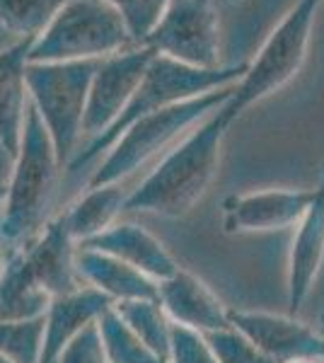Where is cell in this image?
Segmentation results:
<instances>
[{
    "instance_id": "4",
    "label": "cell",
    "mask_w": 324,
    "mask_h": 363,
    "mask_svg": "<svg viewBox=\"0 0 324 363\" xmlns=\"http://www.w3.org/2000/svg\"><path fill=\"white\" fill-rule=\"evenodd\" d=\"M320 3L322 0H298L291 13L279 22V27H274L257 58L247 63L245 75L233 85L228 102L220 107V114L228 124H233L252 104L279 92L300 73L308 56Z\"/></svg>"
},
{
    "instance_id": "6",
    "label": "cell",
    "mask_w": 324,
    "mask_h": 363,
    "mask_svg": "<svg viewBox=\"0 0 324 363\" xmlns=\"http://www.w3.org/2000/svg\"><path fill=\"white\" fill-rule=\"evenodd\" d=\"M131 46L128 29L114 5L107 0H70L34 39L29 61H102Z\"/></svg>"
},
{
    "instance_id": "1",
    "label": "cell",
    "mask_w": 324,
    "mask_h": 363,
    "mask_svg": "<svg viewBox=\"0 0 324 363\" xmlns=\"http://www.w3.org/2000/svg\"><path fill=\"white\" fill-rule=\"evenodd\" d=\"M230 124L220 109L208 114L177 143L155 169L128 191L123 211L155 213L162 218H181L208 191L220 165V145Z\"/></svg>"
},
{
    "instance_id": "21",
    "label": "cell",
    "mask_w": 324,
    "mask_h": 363,
    "mask_svg": "<svg viewBox=\"0 0 324 363\" xmlns=\"http://www.w3.org/2000/svg\"><path fill=\"white\" fill-rule=\"evenodd\" d=\"M116 313L121 315V320L131 327V332L148 349L155 351L157 356H162L167 361L169 351V337H172V322L164 315L162 306L155 301H126L116 303Z\"/></svg>"
},
{
    "instance_id": "20",
    "label": "cell",
    "mask_w": 324,
    "mask_h": 363,
    "mask_svg": "<svg viewBox=\"0 0 324 363\" xmlns=\"http://www.w3.org/2000/svg\"><path fill=\"white\" fill-rule=\"evenodd\" d=\"M51 298L29 277L20 252H15L0 277V320H34L49 308Z\"/></svg>"
},
{
    "instance_id": "24",
    "label": "cell",
    "mask_w": 324,
    "mask_h": 363,
    "mask_svg": "<svg viewBox=\"0 0 324 363\" xmlns=\"http://www.w3.org/2000/svg\"><path fill=\"white\" fill-rule=\"evenodd\" d=\"M44 315L34 320H0V354L15 363H39Z\"/></svg>"
},
{
    "instance_id": "12",
    "label": "cell",
    "mask_w": 324,
    "mask_h": 363,
    "mask_svg": "<svg viewBox=\"0 0 324 363\" xmlns=\"http://www.w3.org/2000/svg\"><path fill=\"white\" fill-rule=\"evenodd\" d=\"M312 201V189H267L233 194L223 203L225 233H271L293 228Z\"/></svg>"
},
{
    "instance_id": "13",
    "label": "cell",
    "mask_w": 324,
    "mask_h": 363,
    "mask_svg": "<svg viewBox=\"0 0 324 363\" xmlns=\"http://www.w3.org/2000/svg\"><path fill=\"white\" fill-rule=\"evenodd\" d=\"M293 228L296 233H293L291 252H288L286 294L288 310L291 315H296L308 301L324 262V169L320 186L312 189V201Z\"/></svg>"
},
{
    "instance_id": "23",
    "label": "cell",
    "mask_w": 324,
    "mask_h": 363,
    "mask_svg": "<svg viewBox=\"0 0 324 363\" xmlns=\"http://www.w3.org/2000/svg\"><path fill=\"white\" fill-rule=\"evenodd\" d=\"M70 0H0V27L17 39H37Z\"/></svg>"
},
{
    "instance_id": "8",
    "label": "cell",
    "mask_w": 324,
    "mask_h": 363,
    "mask_svg": "<svg viewBox=\"0 0 324 363\" xmlns=\"http://www.w3.org/2000/svg\"><path fill=\"white\" fill-rule=\"evenodd\" d=\"M143 46L189 68H220V25L213 0H169Z\"/></svg>"
},
{
    "instance_id": "17",
    "label": "cell",
    "mask_w": 324,
    "mask_h": 363,
    "mask_svg": "<svg viewBox=\"0 0 324 363\" xmlns=\"http://www.w3.org/2000/svg\"><path fill=\"white\" fill-rule=\"evenodd\" d=\"M75 272L90 289L109 298L111 306L126 301H155L157 284L140 274L138 269L123 264L121 259L104 252L78 247L75 250Z\"/></svg>"
},
{
    "instance_id": "27",
    "label": "cell",
    "mask_w": 324,
    "mask_h": 363,
    "mask_svg": "<svg viewBox=\"0 0 324 363\" xmlns=\"http://www.w3.org/2000/svg\"><path fill=\"white\" fill-rule=\"evenodd\" d=\"M167 363H218L208 339L201 332L172 325Z\"/></svg>"
},
{
    "instance_id": "19",
    "label": "cell",
    "mask_w": 324,
    "mask_h": 363,
    "mask_svg": "<svg viewBox=\"0 0 324 363\" xmlns=\"http://www.w3.org/2000/svg\"><path fill=\"white\" fill-rule=\"evenodd\" d=\"M126 196L128 191H123V182L104 186H87L85 194L61 213L70 240L75 245H82L114 225L123 211Z\"/></svg>"
},
{
    "instance_id": "15",
    "label": "cell",
    "mask_w": 324,
    "mask_h": 363,
    "mask_svg": "<svg viewBox=\"0 0 324 363\" xmlns=\"http://www.w3.org/2000/svg\"><path fill=\"white\" fill-rule=\"evenodd\" d=\"M78 247H90L116 257L123 264L138 269L140 274H145L155 284L169 279L179 269L177 259L169 255V250L150 230H145L138 223H121V220H116L111 228L99 233L97 238L78 245Z\"/></svg>"
},
{
    "instance_id": "2",
    "label": "cell",
    "mask_w": 324,
    "mask_h": 363,
    "mask_svg": "<svg viewBox=\"0 0 324 363\" xmlns=\"http://www.w3.org/2000/svg\"><path fill=\"white\" fill-rule=\"evenodd\" d=\"M247 63H238V66H220V68H189L181 66L177 61H169L164 56H152V61L145 68L143 78H140L138 87H135L131 102L126 104V109L121 112L119 119L114 121V126L109 131H104L102 136L92 138L82 150H75V155L68 162V172H78L80 167L95 162L99 155H104L114 145V140L121 136L123 128L131 126L135 119L148 116L152 112H160L172 104L186 102V99L208 95L220 87L235 85L245 75Z\"/></svg>"
},
{
    "instance_id": "9",
    "label": "cell",
    "mask_w": 324,
    "mask_h": 363,
    "mask_svg": "<svg viewBox=\"0 0 324 363\" xmlns=\"http://www.w3.org/2000/svg\"><path fill=\"white\" fill-rule=\"evenodd\" d=\"M152 56L155 51L148 46H131V49L107 56L97 63L95 75L90 80V90H87L82 133L97 138L114 126V121L131 102Z\"/></svg>"
},
{
    "instance_id": "25",
    "label": "cell",
    "mask_w": 324,
    "mask_h": 363,
    "mask_svg": "<svg viewBox=\"0 0 324 363\" xmlns=\"http://www.w3.org/2000/svg\"><path fill=\"white\" fill-rule=\"evenodd\" d=\"M107 3L114 5L116 13L121 15L133 46H143L169 0H107Z\"/></svg>"
},
{
    "instance_id": "26",
    "label": "cell",
    "mask_w": 324,
    "mask_h": 363,
    "mask_svg": "<svg viewBox=\"0 0 324 363\" xmlns=\"http://www.w3.org/2000/svg\"><path fill=\"white\" fill-rule=\"evenodd\" d=\"M211 349H213L218 363H271L242 332H238L233 325L225 330H218L206 335Z\"/></svg>"
},
{
    "instance_id": "31",
    "label": "cell",
    "mask_w": 324,
    "mask_h": 363,
    "mask_svg": "<svg viewBox=\"0 0 324 363\" xmlns=\"http://www.w3.org/2000/svg\"><path fill=\"white\" fill-rule=\"evenodd\" d=\"M0 363H15V361H13V359H8V356L0 354Z\"/></svg>"
},
{
    "instance_id": "18",
    "label": "cell",
    "mask_w": 324,
    "mask_h": 363,
    "mask_svg": "<svg viewBox=\"0 0 324 363\" xmlns=\"http://www.w3.org/2000/svg\"><path fill=\"white\" fill-rule=\"evenodd\" d=\"M107 308H111L109 298H104L90 286H82L73 294L51 298L44 313V344H41L39 363H54L70 339L80 335L85 327L95 325Z\"/></svg>"
},
{
    "instance_id": "5",
    "label": "cell",
    "mask_w": 324,
    "mask_h": 363,
    "mask_svg": "<svg viewBox=\"0 0 324 363\" xmlns=\"http://www.w3.org/2000/svg\"><path fill=\"white\" fill-rule=\"evenodd\" d=\"M230 92H233V85L135 119L131 126L123 128V133L114 140V145L104 153L87 186L119 184L126 177H131L135 169L143 167L150 157H155L160 150L167 148L181 133L194 128L199 121L213 114L216 109H220L228 102Z\"/></svg>"
},
{
    "instance_id": "22",
    "label": "cell",
    "mask_w": 324,
    "mask_h": 363,
    "mask_svg": "<svg viewBox=\"0 0 324 363\" xmlns=\"http://www.w3.org/2000/svg\"><path fill=\"white\" fill-rule=\"evenodd\" d=\"M97 330L104 344L107 363H167L133 335L131 327L121 320L114 306L99 315Z\"/></svg>"
},
{
    "instance_id": "16",
    "label": "cell",
    "mask_w": 324,
    "mask_h": 363,
    "mask_svg": "<svg viewBox=\"0 0 324 363\" xmlns=\"http://www.w3.org/2000/svg\"><path fill=\"white\" fill-rule=\"evenodd\" d=\"M34 39H17L0 51V148L15 160L29 107L27 63Z\"/></svg>"
},
{
    "instance_id": "10",
    "label": "cell",
    "mask_w": 324,
    "mask_h": 363,
    "mask_svg": "<svg viewBox=\"0 0 324 363\" xmlns=\"http://www.w3.org/2000/svg\"><path fill=\"white\" fill-rule=\"evenodd\" d=\"M230 325L250 339L271 363L324 361V337L296 315L230 310Z\"/></svg>"
},
{
    "instance_id": "3",
    "label": "cell",
    "mask_w": 324,
    "mask_h": 363,
    "mask_svg": "<svg viewBox=\"0 0 324 363\" xmlns=\"http://www.w3.org/2000/svg\"><path fill=\"white\" fill-rule=\"evenodd\" d=\"M58 169L61 165L56 160L54 143L41 124L37 109L29 104L13 177L8 182L5 216L0 223V235L8 242H27L44 228Z\"/></svg>"
},
{
    "instance_id": "30",
    "label": "cell",
    "mask_w": 324,
    "mask_h": 363,
    "mask_svg": "<svg viewBox=\"0 0 324 363\" xmlns=\"http://www.w3.org/2000/svg\"><path fill=\"white\" fill-rule=\"evenodd\" d=\"M317 332H320V335L324 337V313L320 315V325H317Z\"/></svg>"
},
{
    "instance_id": "7",
    "label": "cell",
    "mask_w": 324,
    "mask_h": 363,
    "mask_svg": "<svg viewBox=\"0 0 324 363\" xmlns=\"http://www.w3.org/2000/svg\"><path fill=\"white\" fill-rule=\"evenodd\" d=\"M99 61L27 63L29 104L37 109L61 167H68L82 136L87 90Z\"/></svg>"
},
{
    "instance_id": "32",
    "label": "cell",
    "mask_w": 324,
    "mask_h": 363,
    "mask_svg": "<svg viewBox=\"0 0 324 363\" xmlns=\"http://www.w3.org/2000/svg\"><path fill=\"white\" fill-rule=\"evenodd\" d=\"M303 363H324V361H303Z\"/></svg>"
},
{
    "instance_id": "29",
    "label": "cell",
    "mask_w": 324,
    "mask_h": 363,
    "mask_svg": "<svg viewBox=\"0 0 324 363\" xmlns=\"http://www.w3.org/2000/svg\"><path fill=\"white\" fill-rule=\"evenodd\" d=\"M5 196H8V184L0 182V203H5Z\"/></svg>"
},
{
    "instance_id": "11",
    "label": "cell",
    "mask_w": 324,
    "mask_h": 363,
    "mask_svg": "<svg viewBox=\"0 0 324 363\" xmlns=\"http://www.w3.org/2000/svg\"><path fill=\"white\" fill-rule=\"evenodd\" d=\"M75 250L78 245L70 240L63 216H56L27 240V247L17 252L39 289L49 298H58L85 286L75 272Z\"/></svg>"
},
{
    "instance_id": "28",
    "label": "cell",
    "mask_w": 324,
    "mask_h": 363,
    "mask_svg": "<svg viewBox=\"0 0 324 363\" xmlns=\"http://www.w3.org/2000/svg\"><path fill=\"white\" fill-rule=\"evenodd\" d=\"M54 363H107V354H104V344L99 337L97 322L75 335L61 354L56 356Z\"/></svg>"
},
{
    "instance_id": "14",
    "label": "cell",
    "mask_w": 324,
    "mask_h": 363,
    "mask_svg": "<svg viewBox=\"0 0 324 363\" xmlns=\"http://www.w3.org/2000/svg\"><path fill=\"white\" fill-rule=\"evenodd\" d=\"M157 303L172 325L186 330L211 335L230 327V308L211 291V286L181 267L157 284Z\"/></svg>"
}]
</instances>
